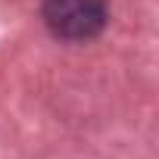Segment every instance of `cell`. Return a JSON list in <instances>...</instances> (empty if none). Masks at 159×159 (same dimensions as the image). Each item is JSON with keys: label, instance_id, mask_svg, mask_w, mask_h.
I'll return each mask as SVG.
<instances>
[{"label": "cell", "instance_id": "obj_1", "mask_svg": "<svg viewBox=\"0 0 159 159\" xmlns=\"http://www.w3.org/2000/svg\"><path fill=\"white\" fill-rule=\"evenodd\" d=\"M106 0H47L44 22L62 41H88L106 25Z\"/></svg>", "mask_w": 159, "mask_h": 159}]
</instances>
